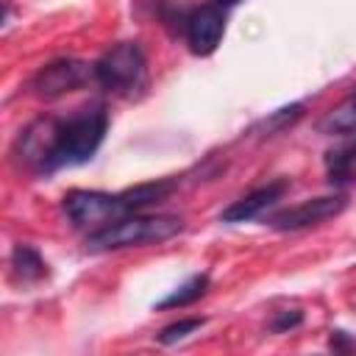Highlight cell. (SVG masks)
Segmentation results:
<instances>
[{
  "label": "cell",
  "mask_w": 356,
  "mask_h": 356,
  "mask_svg": "<svg viewBox=\"0 0 356 356\" xmlns=\"http://www.w3.org/2000/svg\"><path fill=\"white\" fill-rule=\"evenodd\" d=\"M345 206H348V197L342 192L320 195V197L300 200L298 206H286V209L273 211L267 217V225L275 231H300V228H312V225H320V222L342 214Z\"/></svg>",
  "instance_id": "cell-6"
},
{
  "label": "cell",
  "mask_w": 356,
  "mask_h": 356,
  "mask_svg": "<svg viewBox=\"0 0 356 356\" xmlns=\"http://www.w3.org/2000/svg\"><path fill=\"white\" fill-rule=\"evenodd\" d=\"M61 209L72 228L78 231H97L125 214H134L125 192H100V189H72L64 195Z\"/></svg>",
  "instance_id": "cell-4"
},
{
  "label": "cell",
  "mask_w": 356,
  "mask_h": 356,
  "mask_svg": "<svg viewBox=\"0 0 356 356\" xmlns=\"http://www.w3.org/2000/svg\"><path fill=\"white\" fill-rule=\"evenodd\" d=\"M209 286H211V278H209L206 273H195V275L186 278L181 286H175L167 298H161V300L156 303V309H159V312H167V309H184V306H192V303H197V300L209 292Z\"/></svg>",
  "instance_id": "cell-11"
},
{
  "label": "cell",
  "mask_w": 356,
  "mask_h": 356,
  "mask_svg": "<svg viewBox=\"0 0 356 356\" xmlns=\"http://www.w3.org/2000/svg\"><path fill=\"white\" fill-rule=\"evenodd\" d=\"M106 103H86L67 117L39 114L19 131L14 142V159L33 175H53L64 167L92 161L106 139Z\"/></svg>",
  "instance_id": "cell-1"
},
{
  "label": "cell",
  "mask_w": 356,
  "mask_h": 356,
  "mask_svg": "<svg viewBox=\"0 0 356 356\" xmlns=\"http://www.w3.org/2000/svg\"><path fill=\"white\" fill-rule=\"evenodd\" d=\"M317 131L325 136H356V89L345 95L331 111L323 114Z\"/></svg>",
  "instance_id": "cell-9"
},
{
  "label": "cell",
  "mask_w": 356,
  "mask_h": 356,
  "mask_svg": "<svg viewBox=\"0 0 356 356\" xmlns=\"http://www.w3.org/2000/svg\"><path fill=\"white\" fill-rule=\"evenodd\" d=\"M203 325H206V317H181V320L164 325V328L156 334V339H159L161 345H175V342L186 339L192 331H197V328H203Z\"/></svg>",
  "instance_id": "cell-13"
},
{
  "label": "cell",
  "mask_w": 356,
  "mask_h": 356,
  "mask_svg": "<svg viewBox=\"0 0 356 356\" xmlns=\"http://www.w3.org/2000/svg\"><path fill=\"white\" fill-rule=\"evenodd\" d=\"M217 3H220V6H225V8H234V6H239L242 0H217Z\"/></svg>",
  "instance_id": "cell-16"
},
{
  "label": "cell",
  "mask_w": 356,
  "mask_h": 356,
  "mask_svg": "<svg viewBox=\"0 0 356 356\" xmlns=\"http://www.w3.org/2000/svg\"><path fill=\"white\" fill-rule=\"evenodd\" d=\"M303 323V312L300 309H284V312H275V317L270 320V331L273 334H286L292 328H298Z\"/></svg>",
  "instance_id": "cell-14"
},
{
  "label": "cell",
  "mask_w": 356,
  "mask_h": 356,
  "mask_svg": "<svg viewBox=\"0 0 356 356\" xmlns=\"http://www.w3.org/2000/svg\"><path fill=\"white\" fill-rule=\"evenodd\" d=\"M89 81H95V64H89L83 58L64 56V58H53L44 67H39L33 72L28 89L42 100H56V97H64L81 86H86Z\"/></svg>",
  "instance_id": "cell-5"
},
{
  "label": "cell",
  "mask_w": 356,
  "mask_h": 356,
  "mask_svg": "<svg viewBox=\"0 0 356 356\" xmlns=\"http://www.w3.org/2000/svg\"><path fill=\"white\" fill-rule=\"evenodd\" d=\"M286 189H289V181H286V178L270 181V184H264V186H259V189L242 195V197L234 200L231 206H225V209L220 211V222H250V220L261 217L267 209H273V206L284 197Z\"/></svg>",
  "instance_id": "cell-8"
},
{
  "label": "cell",
  "mask_w": 356,
  "mask_h": 356,
  "mask_svg": "<svg viewBox=\"0 0 356 356\" xmlns=\"http://www.w3.org/2000/svg\"><path fill=\"white\" fill-rule=\"evenodd\" d=\"M11 270L22 284H33V281H42L47 275V261L42 259V253L33 245L19 242L11 250Z\"/></svg>",
  "instance_id": "cell-10"
},
{
  "label": "cell",
  "mask_w": 356,
  "mask_h": 356,
  "mask_svg": "<svg viewBox=\"0 0 356 356\" xmlns=\"http://www.w3.org/2000/svg\"><path fill=\"white\" fill-rule=\"evenodd\" d=\"M325 170L331 184H342L356 172V136H348L345 145H339L337 150H328Z\"/></svg>",
  "instance_id": "cell-12"
},
{
  "label": "cell",
  "mask_w": 356,
  "mask_h": 356,
  "mask_svg": "<svg viewBox=\"0 0 356 356\" xmlns=\"http://www.w3.org/2000/svg\"><path fill=\"white\" fill-rule=\"evenodd\" d=\"M95 83L125 100H136L147 89V58L139 42H117L95 61Z\"/></svg>",
  "instance_id": "cell-3"
},
{
  "label": "cell",
  "mask_w": 356,
  "mask_h": 356,
  "mask_svg": "<svg viewBox=\"0 0 356 356\" xmlns=\"http://www.w3.org/2000/svg\"><path fill=\"white\" fill-rule=\"evenodd\" d=\"M328 345H331V350H339V353H345V350H356V339L348 337V331H339V328L331 331Z\"/></svg>",
  "instance_id": "cell-15"
},
{
  "label": "cell",
  "mask_w": 356,
  "mask_h": 356,
  "mask_svg": "<svg viewBox=\"0 0 356 356\" xmlns=\"http://www.w3.org/2000/svg\"><path fill=\"white\" fill-rule=\"evenodd\" d=\"M225 22H228L225 6H220L217 0L192 8L184 22V36L189 50L195 56H211L225 36Z\"/></svg>",
  "instance_id": "cell-7"
},
{
  "label": "cell",
  "mask_w": 356,
  "mask_h": 356,
  "mask_svg": "<svg viewBox=\"0 0 356 356\" xmlns=\"http://www.w3.org/2000/svg\"><path fill=\"white\" fill-rule=\"evenodd\" d=\"M184 231V220L175 214H145L134 211L125 214L97 231H89L83 239V248L89 253H108L122 248H142V245H159L172 239Z\"/></svg>",
  "instance_id": "cell-2"
}]
</instances>
